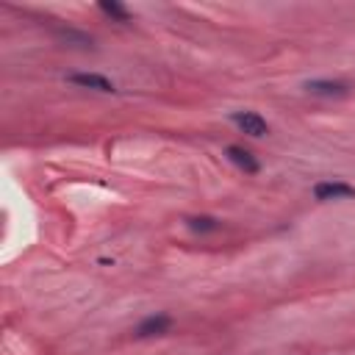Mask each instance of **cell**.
Returning a JSON list of instances; mask_svg holds the SVG:
<instances>
[{"label":"cell","mask_w":355,"mask_h":355,"mask_svg":"<svg viewBox=\"0 0 355 355\" xmlns=\"http://www.w3.org/2000/svg\"><path fill=\"white\" fill-rule=\"evenodd\" d=\"M172 324V319L166 313H155V316H147L139 327H136V338H150V336H161L166 333Z\"/></svg>","instance_id":"3957f363"},{"label":"cell","mask_w":355,"mask_h":355,"mask_svg":"<svg viewBox=\"0 0 355 355\" xmlns=\"http://www.w3.org/2000/svg\"><path fill=\"white\" fill-rule=\"evenodd\" d=\"M69 80L75 86H83V89H94V92H114V83L97 72H75L69 75Z\"/></svg>","instance_id":"277c9868"},{"label":"cell","mask_w":355,"mask_h":355,"mask_svg":"<svg viewBox=\"0 0 355 355\" xmlns=\"http://www.w3.org/2000/svg\"><path fill=\"white\" fill-rule=\"evenodd\" d=\"M313 194H316V200H341V197H352L355 189L341 180H324V183L313 186Z\"/></svg>","instance_id":"7a4b0ae2"},{"label":"cell","mask_w":355,"mask_h":355,"mask_svg":"<svg viewBox=\"0 0 355 355\" xmlns=\"http://www.w3.org/2000/svg\"><path fill=\"white\" fill-rule=\"evenodd\" d=\"M186 225H189L194 233H211V230L219 227V219H214V216H189Z\"/></svg>","instance_id":"ba28073f"},{"label":"cell","mask_w":355,"mask_h":355,"mask_svg":"<svg viewBox=\"0 0 355 355\" xmlns=\"http://www.w3.org/2000/svg\"><path fill=\"white\" fill-rule=\"evenodd\" d=\"M233 122H236L244 133H250V136H266V133H269L266 119H263L261 114H255V111H236V114H233Z\"/></svg>","instance_id":"6da1fadb"},{"label":"cell","mask_w":355,"mask_h":355,"mask_svg":"<svg viewBox=\"0 0 355 355\" xmlns=\"http://www.w3.org/2000/svg\"><path fill=\"white\" fill-rule=\"evenodd\" d=\"M305 89L311 94H322V97H344L349 92V86L341 80H308Z\"/></svg>","instance_id":"5b68a950"},{"label":"cell","mask_w":355,"mask_h":355,"mask_svg":"<svg viewBox=\"0 0 355 355\" xmlns=\"http://www.w3.org/2000/svg\"><path fill=\"white\" fill-rule=\"evenodd\" d=\"M100 11L105 14V17H111V19H116V22H128L130 19V14H128V8L125 6H119V3H108V0H100Z\"/></svg>","instance_id":"52a82bcc"},{"label":"cell","mask_w":355,"mask_h":355,"mask_svg":"<svg viewBox=\"0 0 355 355\" xmlns=\"http://www.w3.org/2000/svg\"><path fill=\"white\" fill-rule=\"evenodd\" d=\"M227 158H230L239 169H244V172H250V175L258 172V161H255V155H252L250 150L239 147V144H230V147H227Z\"/></svg>","instance_id":"8992f818"}]
</instances>
